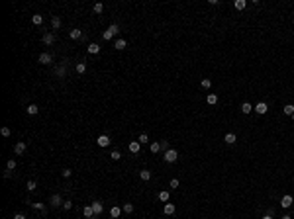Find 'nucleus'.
Segmentation results:
<instances>
[{"label": "nucleus", "instance_id": "f257e3e1", "mask_svg": "<svg viewBox=\"0 0 294 219\" xmlns=\"http://www.w3.org/2000/svg\"><path fill=\"white\" fill-rule=\"evenodd\" d=\"M165 163H175L177 159H179V153L175 151V149H169V151H165Z\"/></svg>", "mask_w": 294, "mask_h": 219}, {"label": "nucleus", "instance_id": "f03ea898", "mask_svg": "<svg viewBox=\"0 0 294 219\" xmlns=\"http://www.w3.org/2000/svg\"><path fill=\"white\" fill-rule=\"evenodd\" d=\"M49 204H51L53 208H59V205H63V204H65V200L59 196V194H53V196H51V200H49Z\"/></svg>", "mask_w": 294, "mask_h": 219}, {"label": "nucleus", "instance_id": "7ed1b4c3", "mask_svg": "<svg viewBox=\"0 0 294 219\" xmlns=\"http://www.w3.org/2000/svg\"><path fill=\"white\" fill-rule=\"evenodd\" d=\"M26 149H28V143L26 141H20V143H16V145H14V153H16V155H24V153H26Z\"/></svg>", "mask_w": 294, "mask_h": 219}, {"label": "nucleus", "instance_id": "20e7f679", "mask_svg": "<svg viewBox=\"0 0 294 219\" xmlns=\"http://www.w3.org/2000/svg\"><path fill=\"white\" fill-rule=\"evenodd\" d=\"M292 204H294V198H292V196H288V194H286V196L282 198V200H280V205H282L284 209H288V208H290Z\"/></svg>", "mask_w": 294, "mask_h": 219}, {"label": "nucleus", "instance_id": "39448f33", "mask_svg": "<svg viewBox=\"0 0 294 219\" xmlns=\"http://www.w3.org/2000/svg\"><path fill=\"white\" fill-rule=\"evenodd\" d=\"M90 205H92V209H94V215H100V213L104 211V205H102V201H98V200L92 201Z\"/></svg>", "mask_w": 294, "mask_h": 219}, {"label": "nucleus", "instance_id": "423d86ee", "mask_svg": "<svg viewBox=\"0 0 294 219\" xmlns=\"http://www.w3.org/2000/svg\"><path fill=\"white\" fill-rule=\"evenodd\" d=\"M51 61H53V55H51V53H41V55H39V63L41 65H49Z\"/></svg>", "mask_w": 294, "mask_h": 219}, {"label": "nucleus", "instance_id": "0eeeda50", "mask_svg": "<svg viewBox=\"0 0 294 219\" xmlns=\"http://www.w3.org/2000/svg\"><path fill=\"white\" fill-rule=\"evenodd\" d=\"M41 41H43V45H51L53 41H55V35H53L51 31H47V34H43V37H41Z\"/></svg>", "mask_w": 294, "mask_h": 219}, {"label": "nucleus", "instance_id": "6e6552de", "mask_svg": "<svg viewBox=\"0 0 294 219\" xmlns=\"http://www.w3.org/2000/svg\"><path fill=\"white\" fill-rule=\"evenodd\" d=\"M255 111H257V114H261V115H263V114H267V111H269V106L267 104H265V102H259V104L257 106H255V108H253Z\"/></svg>", "mask_w": 294, "mask_h": 219}, {"label": "nucleus", "instance_id": "1a4fd4ad", "mask_svg": "<svg viewBox=\"0 0 294 219\" xmlns=\"http://www.w3.org/2000/svg\"><path fill=\"white\" fill-rule=\"evenodd\" d=\"M96 143H98V147H108L110 145V137L108 135H100V137L96 139Z\"/></svg>", "mask_w": 294, "mask_h": 219}, {"label": "nucleus", "instance_id": "9d476101", "mask_svg": "<svg viewBox=\"0 0 294 219\" xmlns=\"http://www.w3.org/2000/svg\"><path fill=\"white\" fill-rule=\"evenodd\" d=\"M139 151H141V143H139V141H131V143H130V153L137 155Z\"/></svg>", "mask_w": 294, "mask_h": 219}, {"label": "nucleus", "instance_id": "9b49d317", "mask_svg": "<svg viewBox=\"0 0 294 219\" xmlns=\"http://www.w3.org/2000/svg\"><path fill=\"white\" fill-rule=\"evenodd\" d=\"M163 211H165V215H173V213L177 211V208H175V204H165V208H163Z\"/></svg>", "mask_w": 294, "mask_h": 219}, {"label": "nucleus", "instance_id": "f8f14e48", "mask_svg": "<svg viewBox=\"0 0 294 219\" xmlns=\"http://www.w3.org/2000/svg\"><path fill=\"white\" fill-rule=\"evenodd\" d=\"M82 215H84V217H88V219L96 217V215H94V209H92V205H86V208L82 209Z\"/></svg>", "mask_w": 294, "mask_h": 219}, {"label": "nucleus", "instance_id": "ddd939ff", "mask_svg": "<svg viewBox=\"0 0 294 219\" xmlns=\"http://www.w3.org/2000/svg\"><path fill=\"white\" fill-rule=\"evenodd\" d=\"M69 37H71V39H82V31L74 27V30H71V31H69Z\"/></svg>", "mask_w": 294, "mask_h": 219}, {"label": "nucleus", "instance_id": "4468645a", "mask_svg": "<svg viewBox=\"0 0 294 219\" xmlns=\"http://www.w3.org/2000/svg\"><path fill=\"white\" fill-rule=\"evenodd\" d=\"M223 141H226L227 145H233V143L237 141V137H235V133H226V137H223Z\"/></svg>", "mask_w": 294, "mask_h": 219}, {"label": "nucleus", "instance_id": "2eb2a0df", "mask_svg": "<svg viewBox=\"0 0 294 219\" xmlns=\"http://www.w3.org/2000/svg\"><path fill=\"white\" fill-rule=\"evenodd\" d=\"M251 111H253V106H251L249 104V102H243V104H241V114H251Z\"/></svg>", "mask_w": 294, "mask_h": 219}, {"label": "nucleus", "instance_id": "dca6fc26", "mask_svg": "<svg viewBox=\"0 0 294 219\" xmlns=\"http://www.w3.org/2000/svg\"><path fill=\"white\" fill-rule=\"evenodd\" d=\"M55 74H57L59 78H65V74H67V67H65V65L57 67V69H55Z\"/></svg>", "mask_w": 294, "mask_h": 219}, {"label": "nucleus", "instance_id": "f3484780", "mask_svg": "<svg viewBox=\"0 0 294 219\" xmlns=\"http://www.w3.org/2000/svg\"><path fill=\"white\" fill-rule=\"evenodd\" d=\"M110 215L114 217V219H118L120 215H122V208H118V205H114V208L110 209Z\"/></svg>", "mask_w": 294, "mask_h": 219}, {"label": "nucleus", "instance_id": "a211bd4d", "mask_svg": "<svg viewBox=\"0 0 294 219\" xmlns=\"http://www.w3.org/2000/svg\"><path fill=\"white\" fill-rule=\"evenodd\" d=\"M114 47L118 49V51H122V49H126V39H116V41H114Z\"/></svg>", "mask_w": 294, "mask_h": 219}, {"label": "nucleus", "instance_id": "6ab92c4d", "mask_svg": "<svg viewBox=\"0 0 294 219\" xmlns=\"http://www.w3.org/2000/svg\"><path fill=\"white\" fill-rule=\"evenodd\" d=\"M149 151L153 153V155H155V153H159L161 151V143H157V141H153L151 145H149Z\"/></svg>", "mask_w": 294, "mask_h": 219}, {"label": "nucleus", "instance_id": "aec40b11", "mask_svg": "<svg viewBox=\"0 0 294 219\" xmlns=\"http://www.w3.org/2000/svg\"><path fill=\"white\" fill-rule=\"evenodd\" d=\"M206 102H208L210 106L218 104V94H208V98H206Z\"/></svg>", "mask_w": 294, "mask_h": 219}, {"label": "nucleus", "instance_id": "412c9836", "mask_svg": "<svg viewBox=\"0 0 294 219\" xmlns=\"http://www.w3.org/2000/svg\"><path fill=\"white\" fill-rule=\"evenodd\" d=\"M98 51H100V45H98V43H90V45H88V53H92V55H96Z\"/></svg>", "mask_w": 294, "mask_h": 219}, {"label": "nucleus", "instance_id": "4be33fe9", "mask_svg": "<svg viewBox=\"0 0 294 219\" xmlns=\"http://www.w3.org/2000/svg\"><path fill=\"white\" fill-rule=\"evenodd\" d=\"M31 22H34L35 26H41V24H43V16H41V14H34V18H31Z\"/></svg>", "mask_w": 294, "mask_h": 219}, {"label": "nucleus", "instance_id": "5701e85b", "mask_svg": "<svg viewBox=\"0 0 294 219\" xmlns=\"http://www.w3.org/2000/svg\"><path fill=\"white\" fill-rule=\"evenodd\" d=\"M28 204H30V201H28ZM30 205H31V208H34V209H37V211H43V213L47 211V208H45L43 204H30Z\"/></svg>", "mask_w": 294, "mask_h": 219}, {"label": "nucleus", "instance_id": "b1692460", "mask_svg": "<svg viewBox=\"0 0 294 219\" xmlns=\"http://www.w3.org/2000/svg\"><path fill=\"white\" fill-rule=\"evenodd\" d=\"M92 10H94V14H102V12H104V4H102V2L94 4V8H92Z\"/></svg>", "mask_w": 294, "mask_h": 219}, {"label": "nucleus", "instance_id": "393cba45", "mask_svg": "<svg viewBox=\"0 0 294 219\" xmlns=\"http://www.w3.org/2000/svg\"><path fill=\"white\" fill-rule=\"evenodd\" d=\"M37 111H39V108H37L35 104H30V106H28V114H30V115H35Z\"/></svg>", "mask_w": 294, "mask_h": 219}, {"label": "nucleus", "instance_id": "a878e982", "mask_svg": "<svg viewBox=\"0 0 294 219\" xmlns=\"http://www.w3.org/2000/svg\"><path fill=\"white\" fill-rule=\"evenodd\" d=\"M159 200H161V201H165V204L169 201V192H167V190H163V192H159Z\"/></svg>", "mask_w": 294, "mask_h": 219}, {"label": "nucleus", "instance_id": "bb28decb", "mask_svg": "<svg viewBox=\"0 0 294 219\" xmlns=\"http://www.w3.org/2000/svg\"><path fill=\"white\" fill-rule=\"evenodd\" d=\"M139 178H141V180H151V172H149V170H141V172H139Z\"/></svg>", "mask_w": 294, "mask_h": 219}, {"label": "nucleus", "instance_id": "cd10ccee", "mask_svg": "<svg viewBox=\"0 0 294 219\" xmlns=\"http://www.w3.org/2000/svg\"><path fill=\"white\" fill-rule=\"evenodd\" d=\"M51 26L55 27V30H57V27H61V18H57V16H53V18H51Z\"/></svg>", "mask_w": 294, "mask_h": 219}, {"label": "nucleus", "instance_id": "c85d7f7f", "mask_svg": "<svg viewBox=\"0 0 294 219\" xmlns=\"http://www.w3.org/2000/svg\"><path fill=\"white\" fill-rule=\"evenodd\" d=\"M110 159L112 160H120V159H122V153H120V151H112L110 153Z\"/></svg>", "mask_w": 294, "mask_h": 219}, {"label": "nucleus", "instance_id": "c756f323", "mask_svg": "<svg viewBox=\"0 0 294 219\" xmlns=\"http://www.w3.org/2000/svg\"><path fill=\"white\" fill-rule=\"evenodd\" d=\"M108 31H110L112 35H116V34H118V31H120V26H118V24H112V26L108 27Z\"/></svg>", "mask_w": 294, "mask_h": 219}, {"label": "nucleus", "instance_id": "7c9ffc66", "mask_svg": "<svg viewBox=\"0 0 294 219\" xmlns=\"http://www.w3.org/2000/svg\"><path fill=\"white\" fill-rule=\"evenodd\" d=\"M245 6H247L245 0H235V8H237V10H243Z\"/></svg>", "mask_w": 294, "mask_h": 219}, {"label": "nucleus", "instance_id": "2f4dec72", "mask_svg": "<svg viewBox=\"0 0 294 219\" xmlns=\"http://www.w3.org/2000/svg\"><path fill=\"white\" fill-rule=\"evenodd\" d=\"M200 86H202V88H210V86H212V80H210V78H202Z\"/></svg>", "mask_w": 294, "mask_h": 219}, {"label": "nucleus", "instance_id": "473e14b6", "mask_svg": "<svg viewBox=\"0 0 294 219\" xmlns=\"http://www.w3.org/2000/svg\"><path fill=\"white\" fill-rule=\"evenodd\" d=\"M284 114H286V115H292L294 114V106L292 104H286V106H284Z\"/></svg>", "mask_w": 294, "mask_h": 219}, {"label": "nucleus", "instance_id": "72a5a7b5", "mask_svg": "<svg viewBox=\"0 0 294 219\" xmlns=\"http://www.w3.org/2000/svg\"><path fill=\"white\" fill-rule=\"evenodd\" d=\"M37 188V184H35V180H28V192H34V190Z\"/></svg>", "mask_w": 294, "mask_h": 219}, {"label": "nucleus", "instance_id": "f704fd0d", "mask_svg": "<svg viewBox=\"0 0 294 219\" xmlns=\"http://www.w3.org/2000/svg\"><path fill=\"white\" fill-rule=\"evenodd\" d=\"M0 133H2V137H10L12 131H10V127H2V129H0Z\"/></svg>", "mask_w": 294, "mask_h": 219}, {"label": "nucleus", "instance_id": "c9c22d12", "mask_svg": "<svg viewBox=\"0 0 294 219\" xmlns=\"http://www.w3.org/2000/svg\"><path fill=\"white\" fill-rule=\"evenodd\" d=\"M124 211H126V213H134V204H124Z\"/></svg>", "mask_w": 294, "mask_h": 219}, {"label": "nucleus", "instance_id": "e433bc0d", "mask_svg": "<svg viewBox=\"0 0 294 219\" xmlns=\"http://www.w3.org/2000/svg\"><path fill=\"white\" fill-rule=\"evenodd\" d=\"M84 71H86V65H84V63H78V65H77V72H78V74H82Z\"/></svg>", "mask_w": 294, "mask_h": 219}, {"label": "nucleus", "instance_id": "4c0bfd02", "mask_svg": "<svg viewBox=\"0 0 294 219\" xmlns=\"http://www.w3.org/2000/svg\"><path fill=\"white\" fill-rule=\"evenodd\" d=\"M137 141L141 143V145H143V143H149V137H147V133H141V135H139V139H137Z\"/></svg>", "mask_w": 294, "mask_h": 219}, {"label": "nucleus", "instance_id": "58836bf2", "mask_svg": "<svg viewBox=\"0 0 294 219\" xmlns=\"http://www.w3.org/2000/svg\"><path fill=\"white\" fill-rule=\"evenodd\" d=\"M71 174H73V170H71V168H63V172H61V176H63V178H69Z\"/></svg>", "mask_w": 294, "mask_h": 219}, {"label": "nucleus", "instance_id": "ea45409f", "mask_svg": "<svg viewBox=\"0 0 294 219\" xmlns=\"http://www.w3.org/2000/svg\"><path fill=\"white\" fill-rule=\"evenodd\" d=\"M6 166H8V170H14V168H16V160H14V159H10Z\"/></svg>", "mask_w": 294, "mask_h": 219}, {"label": "nucleus", "instance_id": "a19ab883", "mask_svg": "<svg viewBox=\"0 0 294 219\" xmlns=\"http://www.w3.org/2000/svg\"><path fill=\"white\" fill-rule=\"evenodd\" d=\"M63 208H65V209H67V211H69V209H73V201H71V200H65V204H63Z\"/></svg>", "mask_w": 294, "mask_h": 219}, {"label": "nucleus", "instance_id": "79ce46f5", "mask_svg": "<svg viewBox=\"0 0 294 219\" xmlns=\"http://www.w3.org/2000/svg\"><path fill=\"white\" fill-rule=\"evenodd\" d=\"M179 184H180V182H179L177 178H173V180H171V188H179Z\"/></svg>", "mask_w": 294, "mask_h": 219}, {"label": "nucleus", "instance_id": "37998d69", "mask_svg": "<svg viewBox=\"0 0 294 219\" xmlns=\"http://www.w3.org/2000/svg\"><path fill=\"white\" fill-rule=\"evenodd\" d=\"M161 143V149H163V151H169V143L167 141H159Z\"/></svg>", "mask_w": 294, "mask_h": 219}, {"label": "nucleus", "instance_id": "c03bdc74", "mask_svg": "<svg viewBox=\"0 0 294 219\" xmlns=\"http://www.w3.org/2000/svg\"><path fill=\"white\" fill-rule=\"evenodd\" d=\"M12 174H14L12 170H4V178H12Z\"/></svg>", "mask_w": 294, "mask_h": 219}, {"label": "nucleus", "instance_id": "a18cd8bd", "mask_svg": "<svg viewBox=\"0 0 294 219\" xmlns=\"http://www.w3.org/2000/svg\"><path fill=\"white\" fill-rule=\"evenodd\" d=\"M14 219H26V215H24V213H16Z\"/></svg>", "mask_w": 294, "mask_h": 219}, {"label": "nucleus", "instance_id": "49530a36", "mask_svg": "<svg viewBox=\"0 0 294 219\" xmlns=\"http://www.w3.org/2000/svg\"><path fill=\"white\" fill-rule=\"evenodd\" d=\"M263 219H273V215H265V217H263Z\"/></svg>", "mask_w": 294, "mask_h": 219}, {"label": "nucleus", "instance_id": "de8ad7c7", "mask_svg": "<svg viewBox=\"0 0 294 219\" xmlns=\"http://www.w3.org/2000/svg\"><path fill=\"white\" fill-rule=\"evenodd\" d=\"M282 219H292V217H290V215H284V217H282Z\"/></svg>", "mask_w": 294, "mask_h": 219}, {"label": "nucleus", "instance_id": "09e8293b", "mask_svg": "<svg viewBox=\"0 0 294 219\" xmlns=\"http://www.w3.org/2000/svg\"><path fill=\"white\" fill-rule=\"evenodd\" d=\"M290 118H292V121H294V114H292V115H290Z\"/></svg>", "mask_w": 294, "mask_h": 219}]
</instances>
